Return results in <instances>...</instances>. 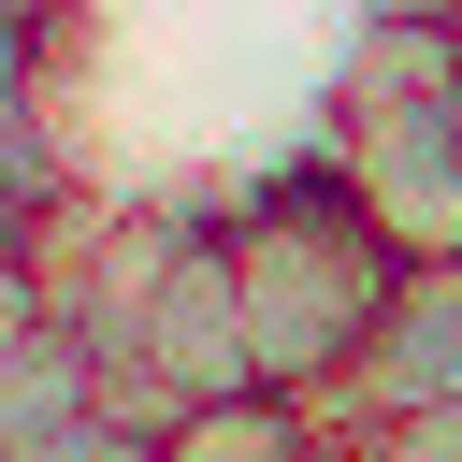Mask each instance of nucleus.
I'll use <instances>...</instances> for the list:
<instances>
[{"label": "nucleus", "mask_w": 462, "mask_h": 462, "mask_svg": "<svg viewBox=\"0 0 462 462\" xmlns=\"http://www.w3.org/2000/svg\"><path fill=\"white\" fill-rule=\"evenodd\" d=\"M231 260H245V346H260V390L289 404H332L375 346V318L404 303V245L375 231V202L346 188L332 144L274 159L245 202H231Z\"/></svg>", "instance_id": "obj_1"}, {"label": "nucleus", "mask_w": 462, "mask_h": 462, "mask_svg": "<svg viewBox=\"0 0 462 462\" xmlns=\"http://www.w3.org/2000/svg\"><path fill=\"white\" fill-rule=\"evenodd\" d=\"M101 361H144L188 419L202 404H245L260 390V346H245V260H231V217H173V245H159V274H144V318H130V346H101Z\"/></svg>", "instance_id": "obj_2"}, {"label": "nucleus", "mask_w": 462, "mask_h": 462, "mask_svg": "<svg viewBox=\"0 0 462 462\" xmlns=\"http://www.w3.org/2000/svg\"><path fill=\"white\" fill-rule=\"evenodd\" d=\"M332 159L404 260H462V87L390 101V116H332Z\"/></svg>", "instance_id": "obj_3"}, {"label": "nucleus", "mask_w": 462, "mask_h": 462, "mask_svg": "<svg viewBox=\"0 0 462 462\" xmlns=\"http://www.w3.org/2000/svg\"><path fill=\"white\" fill-rule=\"evenodd\" d=\"M375 404H462V260H419L404 303L375 318L361 375L318 404V419H375Z\"/></svg>", "instance_id": "obj_4"}, {"label": "nucleus", "mask_w": 462, "mask_h": 462, "mask_svg": "<svg viewBox=\"0 0 462 462\" xmlns=\"http://www.w3.org/2000/svg\"><path fill=\"white\" fill-rule=\"evenodd\" d=\"M58 419H101V346H87L72 318H43V332L0 346V448H29V433H58Z\"/></svg>", "instance_id": "obj_5"}, {"label": "nucleus", "mask_w": 462, "mask_h": 462, "mask_svg": "<svg viewBox=\"0 0 462 462\" xmlns=\"http://www.w3.org/2000/svg\"><path fill=\"white\" fill-rule=\"evenodd\" d=\"M14 332H43V274H29V245H0V346Z\"/></svg>", "instance_id": "obj_6"}, {"label": "nucleus", "mask_w": 462, "mask_h": 462, "mask_svg": "<svg viewBox=\"0 0 462 462\" xmlns=\"http://www.w3.org/2000/svg\"><path fill=\"white\" fill-rule=\"evenodd\" d=\"M448 58H462V0H448Z\"/></svg>", "instance_id": "obj_7"}, {"label": "nucleus", "mask_w": 462, "mask_h": 462, "mask_svg": "<svg viewBox=\"0 0 462 462\" xmlns=\"http://www.w3.org/2000/svg\"><path fill=\"white\" fill-rule=\"evenodd\" d=\"M144 462H173V448H144Z\"/></svg>", "instance_id": "obj_8"}]
</instances>
